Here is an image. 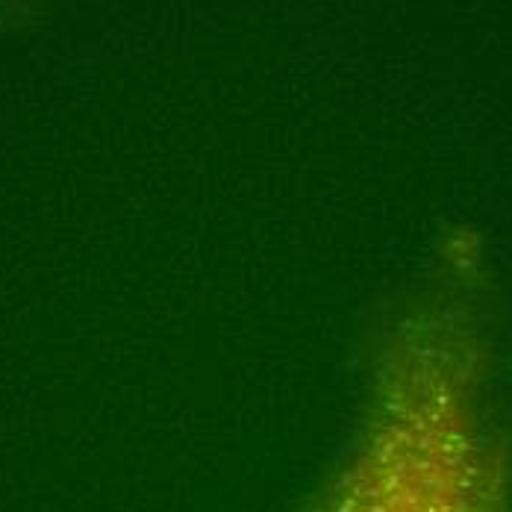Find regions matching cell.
Listing matches in <instances>:
<instances>
[{"label": "cell", "instance_id": "cell-1", "mask_svg": "<svg viewBox=\"0 0 512 512\" xmlns=\"http://www.w3.org/2000/svg\"><path fill=\"white\" fill-rule=\"evenodd\" d=\"M321 512H510L480 336L454 301H424L389 330L365 433Z\"/></svg>", "mask_w": 512, "mask_h": 512}]
</instances>
